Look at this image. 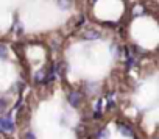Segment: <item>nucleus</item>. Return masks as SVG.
<instances>
[{
    "label": "nucleus",
    "instance_id": "nucleus-1",
    "mask_svg": "<svg viewBox=\"0 0 159 139\" xmlns=\"http://www.w3.org/2000/svg\"><path fill=\"white\" fill-rule=\"evenodd\" d=\"M67 100H69V103L73 108H80V106H81V103H83V94L80 92V91H70L67 94Z\"/></svg>",
    "mask_w": 159,
    "mask_h": 139
},
{
    "label": "nucleus",
    "instance_id": "nucleus-2",
    "mask_svg": "<svg viewBox=\"0 0 159 139\" xmlns=\"http://www.w3.org/2000/svg\"><path fill=\"white\" fill-rule=\"evenodd\" d=\"M81 36H83V39H86V41H95V39H98L102 35H100L98 30H95V28H92V27H86V28L83 30Z\"/></svg>",
    "mask_w": 159,
    "mask_h": 139
},
{
    "label": "nucleus",
    "instance_id": "nucleus-3",
    "mask_svg": "<svg viewBox=\"0 0 159 139\" xmlns=\"http://www.w3.org/2000/svg\"><path fill=\"white\" fill-rule=\"evenodd\" d=\"M0 127L3 131H13L14 130V122L10 117H2L0 119Z\"/></svg>",
    "mask_w": 159,
    "mask_h": 139
},
{
    "label": "nucleus",
    "instance_id": "nucleus-4",
    "mask_svg": "<svg viewBox=\"0 0 159 139\" xmlns=\"http://www.w3.org/2000/svg\"><path fill=\"white\" fill-rule=\"evenodd\" d=\"M119 131H120L123 136H128V137H133V136H134L133 128L128 127V125H125V123H119Z\"/></svg>",
    "mask_w": 159,
    "mask_h": 139
},
{
    "label": "nucleus",
    "instance_id": "nucleus-5",
    "mask_svg": "<svg viewBox=\"0 0 159 139\" xmlns=\"http://www.w3.org/2000/svg\"><path fill=\"white\" fill-rule=\"evenodd\" d=\"M133 16L134 17H139V16H142V14H145V7L142 5V3H136L134 7H133Z\"/></svg>",
    "mask_w": 159,
    "mask_h": 139
},
{
    "label": "nucleus",
    "instance_id": "nucleus-6",
    "mask_svg": "<svg viewBox=\"0 0 159 139\" xmlns=\"http://www.w3.org/2000/svg\"><path fill=\"white\" fill-rule=\"evenodd\" d=\"M58 7L61 10L67 11V10H70L73 7V0H58Z\"/></svg>",
    "mask_w": 159,
    "mask_h": 139
},
{
    "label": "nucleus",
    "instance_id": "nucleus-7",
    "mask_svg": "<svg viewBox=\"0 0 159 139\" xmlns=\"http://www.w3.org/2000/svg\"><path fill=\"white\" fill-rule=\"evenodd\" d=\"M45 78H47V75H45L44 69H41V71H38V72L34 74V81H36V83H42V81H45Z\"/></svg>",
    "mask_w": 159,
    "mask_h": 139
},
{
    "label": "nucleus",
    "instance_id": "nucleus-8",
    "mask_svg": "<svg viewBox=\"0 0 159 139\" xmlns=\"http://www.w3.org/2000/svg\"><path fill=\"white\" fill-rule=\"evenodd\" d=\"M95 139H108V130H100L97 134H95Z\"/></svg>",
    "mask_w": 159,
    "mask_h": 139
},
{
    "label": "nucleus",
    "instance_id": "nucleus-9",
    "mask_svg": "<svg viewBox=\"0 0 159 139\" xmlns=\"http://www.w3.org/2000/svg\"><path fill=\"white\" fill-rule=\"evenodd\" d=\"M7 56H8V49H7L3 44H0V58H3V59H5Z\"/></svg>",
    "mask_w": 159,
    "mask_h": 139
},
{
    "label": "nucleus",
    "instance_id": "nucleus-10",
    "mask_svg": "<svg viewBox=\"0 0 159 139\" xmlns=\"http://www.w3.org/2000/svg\"><path fill=\"white\" fill-rule=\"evenodd\" d=\"M7 105H8V103H7V100L0 99V114H2V113H3L5 109H7Z\"/></svg>",
    "mask_w": 159,
    "mask_h": 139
},
{
    "label": "nucleus",
    "instance_id": "nucleus-11",
    "mask_svg": "<svg viewBox=\"0 0 159 139\" xmlns=\"http://www.w3.org/2000/svg\"><path fill=\"white\" fill-rule=\"evenodd\" d=\"M24 139H36V136H34V134H33L31 131H28V133H25Z\"/></svg>",
    "mask_w": 159,
    "mask_h": 139
},
{
    "label": "nucleus",
    "instance_id": "nucleus-12",
    "mask_svg": "<svg viewBox=\"0 0 159 139\" xmlns=\"http://www.w3.org/2000/svg\"><path fill=\"white\" fill-rule=\"evenodd\" d=\"M95 111H102V100H98L95 103Z\"/></svg>",
    "mask_w": 159,
    "mask_h": 139
},
{
    "label": "nucleus",
    "instance_id": "nucleus-13",
    "mask_svg": "<svg viewBox=\"0 0 159 139\" xmlns=\"http://www.w3.org/2000/svg\"><path fill=\"white\" fill-rule=\"evenodd\" d=\"M0 131H3V130H2V127H0Z\"/></svg>",
    "mask_w": 159,
    "mask_h": 139
},
{
    "label": "nucleus",
    "instance_id": "nucleus-14",
    "mask_svg": "<svg viewBox=\"0 0 159 139\" xmlns=\"http://www.w3.org/2000/svg\"><path fill=\"white\" fill-rule=\"evenodd\" d=\"M136 139H137V137H136Z\"/></svg>",
    "mask_w": 159,
    "mask_h": 139
}]
</instances>
